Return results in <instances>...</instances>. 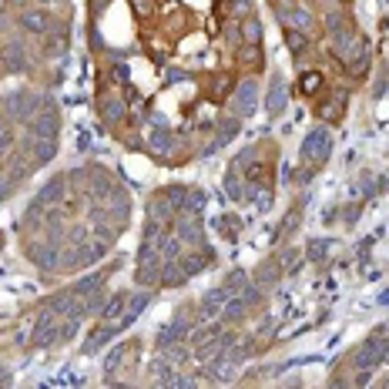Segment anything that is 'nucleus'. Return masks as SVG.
<instances>
[{"mask_svg": "<svg viewBox=\"0 0 389 389\" xmlns=\"http://www.w3.org/2000/svg\"><path fill=\"white\" fill-rule=\"evenodd\" d=\"M386 356H389V332L376 329V332H373V336H369L363 346H359V349L346 356V363L352 366L349 386H366V383L373 379V373L383 366V359H386Z\"/></svg>", "mask_w": 389, "mask_h": 389, "instance_id": "1", "label": "nucleus"}, {"mask_svg": "<svg viewBox=\"0 0 389 389\" xmlns=\"http://www.w3.org/2000/svg\"><path fill=\"white\" fill-rule=\"evenodd\" d=\"M298 155H302V165H306V168L296 175V182H309L312 175L329 161V155H332V134L325 128L309 131L306 141H302V148H298Z\"/></svg>", "mask_w": 389, "mask_h": 389, "instance_id": "2", "label": "nucleus"}, {"mask_svg": "<svg viewBox=\"0 0 389 389\" xmlns=\"http://www.w3.org/2000/svg\"><path fill=\"white\" fill-rule=\"evenodd\" d=\"M138 363H141V339H128V342L115 346V352L108 356V363H104L108 373H104V379H108V383H124V376L134 373Z\"/></svg>", "mask_w": 389, "mask_h": 389, "instance_id": "3", "label": "nucleus"}, {"mask_svg": "<svg viewBox=\"0 0 389 389\" xmlns=\"http://www.w3.org/2000/svg\"><path fill=\"white\" fill-rule=\"evenodd\" d=\"M98 115H101V121L108 128H117L128 117V101L117 91H108V84H101L98 88Z\"/></svg>", "mask_w": 389, "mask_h": 389, "instance_id": "4", "label": "nucleus"}, {"mask_svg": "<svg viewBox=\"0 0 389 389\" xmlns=\"http://www.w3.org/2000/svg\"><path fill=\"white\" fill-rule=\"evenodd\" d=\"M255 101H259V84H255L252 78L238 81V84H235V94H228V111L242 121L245 115L255 111Z\"/></svg>", "mask_w": 389, "mask_h": 389, "instance_id": "5", "label": "nucleus"}, {"mask_svg": "<svg viewBox=\"0 0 389 389\" xmlns=\"http://www.w3.org/2000/svg\"><path fill=\"white\" fill-rule=\"evenodd\" d=\"M349 111V91H336L332 98H325L323 104H315V117L319 121H329V124H339Z\"/></svg>", "mask_w": 389, "mask_h": 389, "instance_id": "6", "label": "nucleus"}, {"mask_svg": "<svg viewBox=\"0 0 389 389\" xmlns=\"http://www.w3.org/2000/svg\"><path fill=\"white\" fill-rule=\"evenodd\" d=\"M235 74H205L202 78V91H205L208 101H228V94L235 91Z\"/></svg>", "mask_w": 389, "mask_h": 389, "instance_id": "7", "label": "nucleus"}, {"mask_svg": "<svg viewBox=\"0 0 389 389\" xmlns=\"http://www.w3.org/2000/svg\"><path fill=\"white\" fill-rule=\"evenodd\" d=\"M0 61L7 67V74H21V71L30 67V54H27V47L21 40H11V44L0 47Z\"/></svg>", "mask_w": 389, "mask_h": 389, "instance_id": "8", "label": "nucleus"}, {"mask_svg": "<svg viewBox=\"0 0 389 389\" xmlns=\"http://www.w3.org/2000/svg\"><path fill=\"white\" fill-rule=\"evenodd\" d=\"M54 17L44 7H27V11H21V27H24L27 34H34V37H44L47 30H51Z\"/></svg>", "mask_w": 389, "mask_h": 389, "instance_id": "9", "label": "nucleus"}, {"mask_svg": "<svg viewBox=\"0 0 389 389\" xmlns=\"http://www.w3.org/2000/svg\"><path fill=\"white\" fill-rule=\"evenodd\" d=\"M235 61H238V67H242V71H248V74H259L262 67H265V57H262L259 44H238Z\"/></svg>", "mask_w": 389, "mask_h": 389, "instance_id": "10", "label": "nucleus"}, {"mask_svg": "<svg viewBox=\"0 0 389 389\" xmlns=\"http://www.w3.org/2000/svg\"><path fill=\"white\" fill-rule=\"evenodd\" d=\"M286 104H289V88H286V81L275 78V81H272V88H269V98H265V111H269L272 117H279L282 111H286Z\"/></svg>", "mask_w": 389, "mask_h": 389, "instance_id": "11", "label": "nucleus"}, {"mask_svg": "<svg viewBox=\"0 0 389 389\" xmlns=\"http://www.w3.org/2000/svg\"><path fill=\"white\" fill-rule=\"evenodd\" d=\"M323 88H325L323 71H306V74H298V94H302V98H315Z\"/></svg>", "mask_w": 389, "mask_h": 389, "instance_id": "12", "label": "nucleus"}, {"mask_svg": "<svg viewBox=\"0 0 389 389\" xmlns=\"http://www.w3.org/2000/svg\"><path fill=\"white\" fill-rule=\"evenodd\" d=\"M238 44H262V24L252 13L238 21Z\"/></svg>", "mask_w": 389, "mask_h": 389, "instance_id": "13", "label": "nucleus"}, {"mask_svg": "<svg viewBox=\"0 0 389 389\" xmlns=\"http://www.w3.org/2000/svg\"><path fill=\"white\" fill-rule=\"evenodd\" d=\"M286 44H289V51L296 54V57H302V54H309L312 37H309V34H302V30H292V27H286Z\"/></svg>", "mask_w": 389, "mask_h": 389, "instance_id": "14", "label": "nucleus"}, {"mask_svg": "<svg viewBox=\"0 0 389 389\" xmlns=\"http://www.w3.org/2000/svg\"><path fill=\"white\" fill-rule=\"evenodd\" d=\"M219 232L225 242H235L238 235H242V219L238 215H221L219 219Z\"/></svg>", "mask_w": 389, "mask_h": 389, "instance_id": "15", "label": "nucleus"}, {"mask_svg": "<svg viewBox=\"0 0 389 389\" xmlns=\"http://www.w3.org/2000/svg\"><path fill=\"white\" fill-rule=\"evenodd\" d=\"M359 192H363L366 198L386 192V178H379V175H373V171H363V185H359Z\"/></svg>", "mask_w": 389, "mask_h": 389, "instance_id": "16", "label": "nucleus"}, {"mask_svg": "<svg viewBox=\"0 0 389 389\" xmlns=\"http://www.w3.org/2000/svg\"><path fill=\"white\" fill-rule=\"evenodd\" d=\"M298 219H302V202H296V205H292V211H289V215H286V221L279 225V238H286L289 232H296Z\"/></svg>", "mask_w": 389, "mask_h": 389, "instance_id": "17", "label": "nucleus"}, {"mask_svg": "<svg viewBox=\"0 0 389 389\" xmlns=\"http://www.w3.org/2000/svg\"><path fill=\"white\" fill-rule=\"evenodd\" d=\"M325 248H329V242H325V238H312V242H309V262H323Z\"/></svg>", "mask_w": 389, "mask_h": 389, "instance_id": "18", "label": "nucleus"}, {"mask_svg": "<svg viewBox=\"0 0 389 389\" xmlns=\"http://www.w3.org/2000/svg\"><path fill=\"white\" fill-rule=\"evenodd\" d=\"M104 4H108V0H91V13H94V17L104 11Z\"/></svg>", "mask_w": 389, "mask_h": 389, "instance_id": "19", "label": "nucleus"}, {"mask_svg": "<svg viewBox=\"0 0 389 389\" xmlns=\"http://www.w3.org/2000/svg\"><path fill=\"white\" fill-rule=\"evenodd\" d=\"M0 383H11V369H4V366H0Z\"/></svg>", "mask_w": 389, "mask_h": 389, "instance_id": "20", "label": "nucleus"}, {"mask_svg": "<svg viewBox=\"0 0 389 389\" xmlns=\"http://www.w3.org/2000/svg\"><path fill=\"white\" fill-rule=\"evenodd\" d=\"M383 306H389V292H383Z\"/></svg>", "mask_w": 389, "mask_h": 389, "instance_id": "21", "label": "nucleus"}]
</instances>
